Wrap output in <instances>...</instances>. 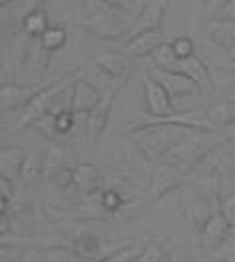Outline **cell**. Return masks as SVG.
I'll return each mask as SVG.
<instances>
[{"instance_id":"6da1fadb","label":"cell","mask_w":235,"mask_h":262,"mask_svg":"<svg viewBox=\"0 0 235 262\" xmlns=\"http://www.w3.org/2000/svg\"><path fill=\"white\" fill-rule=\"evenodd\" d=\"M142 117L146 115L142 114ZM195 131L198 129L175 125V123H160V121H151L146 117L142 123L128 127V137L142 147V151L151 161H164L168 153H171L180 143H184Z\"/></svg>"},{"instance_id":"7a4b0ae2","label":"cell","mask_w":235,"mask_h":262,"mask_svg":"<svg viewBox=\"0 0 235 262\" xmlns=\"http://www.w3.org/2000/svg\"><path fill=\"white\" fill-rule=\"evenodd\" d=\"M80 18H82V26L88 32L104 40H116L124 34L128 36L135 24V18L122 12L114 4V0L108 2L88 0L82 4Z\"/></svg>"},{"instance_id":"3957f363","label":"cell","mask_w":235,"mask_h":262,"mask_svg":"<svg viewBox=\"0 0 235 262\" xmlns=\"http://www.w3.org/2000/svg\"><path fill=\"white\" fill-rule=\"evenodd\" d=\"M78 78L74 76V74H70L68 72L66 76H62L58 82H54L52 85H48L46 90H42L36 98L22 110V114L18 117V123L16 127L18 129H24V127H32L34 121H38L40 117H44V115L52 114V107H54V103H56V98L66 90L68 85H72V83L76 82Z\"/></svg>"},{"instance_id":"277c9868","label":"cell","mask_w":235,"mask_h":262,"mask_svg":"<svg viewBox=\"0 0 235 262\" xmlns=\"http://www.w3.org/2000/svg\"><path fill=\"white\" fill-rule=\"evenodd\" d=\"M182 209H184L185 219L189 221L191 229L200 230L205 227V223L218 213L213 209V199L203 193L202 189H193V187H184L182 191Z\"/></svg>"},{"instance_id":"5b68a950","label":"cell","mask_w":235,"mask_h":262,"mask_svg":"<svg viewBox=\"0 0 235 262\" xmlns=\"http://www.w3.org/2000/svg\"><path fill=\"white\" fill-rule=\"evenodd\" d=\"M68 72L64 74H58L54 78H48V80H40V82L34 83H2L0 88V105L2 110H16V107H26L30 101H32L42 90H46L48 85H52L54 82H58L62 76H66Z\"/></svg>"},{"instance_id":"8992f818","label":"cell","mask_w":235,"mask_h":262,"mask_svg":"<svg viewBox=\"0 0 235 262\" xmlns=\"http://www.w3.org/2000/svg\"><path fill=\"white\" fill-rule=\"evenodd\" d=\"M142 90H144V101H146V114L150 117L164 119V117L175 115L173 101L166 92V88L155 78H151L150 74H146L142 78Z\"/></svg>"},{"instance_id":"52a82bcc","label":"cell","mask_w":235,"mask_h":262,"mask_svg":"<svg viewBox=\"0 0 235 262\" xmlns=\"http://www.w3.org/2000/svg\"><path fill=\"white\" fill-rule=\"evenodd\" d=\"M118 88L112 85L110 92L104 94L102 101L88 114V125H86V141L88 145H96L100 141V137L106 131V125H108V119H110V114H112V105H114V99H116Z\"/></svg>"},{"instance_id":"ba28073f","label":"cell","mask_w":235,"mask_h":262,"mask_svg":"<svg viewBox=\"0 0 235 262\" xmlns=\"http://www.w3.org/2000/svg\"><path fill=\"white\" fill-rule=\"evenodd\" d=\"M150 76L155 78L158 82L166 88V92L169 94L171 101L173 99L185 98V96H195V94H203L200 90L198 83H193L189 78H185L184 74H178V72H166V70H160L155 66H151Z\"/></svg>"},{"instance_id":"9c48e42d","label":"cell","mask_w":235,"mask_h":262,"mask_svg":"<svg viewBox=\"0 0 235 262\" xmlns=\"http://www.w3.org/2000/svg\"><path fill=\"white\" fill-rule=\"evenodd\" d=\"M166 14H168V4H166V2H162V0L146 2V4H144V10L140 12L134 28L126 36V40H132V38L140 36V34L162 30V22H164Z\"/></svg>"},{"instance_id":"30bf717a","label":"cell","mask_w":235,"mask_h":262,"mask_svg":"<svg viewBox=\"0 0 235 262\" xmlns=\"http://www.w3.org/2000/svg\"><path fill=\"white\" fill-rule=\"evenodd\" d=\"M104 98V92L86 80H76L72 88V110L74 114H90Z\"/></svg>"},{"instance_id":"8fae6325","label":"cell","mask_w":235,"mask_h":262,"mask_svg":"<svg viewBox=\"0 0 235 262\" xmlns=\"http://www.w3.org/2000/svg\"><path fill=\"white\" fill-rule=\"evenodd\" d=\"M94 64L100 68L102 72L112 80V83L118 88L128 76V56L122 52H100L94 56Z\"/></svg>"},{"instance_id":"7c38bea8","label":"cell","mask_w":235,"mask_h":262,"mask_svg":"<svg viewBox=\"0 0 235 262\" xmlns=\"http://www.w3.org/2000/svg\"><path fill=\"white\" fill-rule=\"evenodd\" d=\"M166 42L168 40L162 34V30L140 34V36H135L132 40H126L124 54L130 56V58H151V54L160 48V46H164Z\"/></svg>"},{"instance_id":"4fadbf2b","label":"cell","mask_w":235,"mask_h":262,"mask_svg":"<svg viewBox=\"0 0 235 262\" xmlns=\"http://www.w3.org/2000/svg\"><path fill=\"white\" fill-rule=\"evenodd\" d=\"M231 227L225 223V219L221 216L219 213H216L207 223H205V227L200 230V245L207 250V252H211V250H216L229 234H231Z\"/></svg>"},{"instance_id":"5bb4252c","label":"cell","mask_w":235,"mask_h":262,"mask_svg":"<svg viewBox=\"0 0 235 262\" xmlns=\"http://www.w3.org/2000/svg\"><path fill=\"white\" fill-rule=\"evenodd\" d=\"M74 187L78 193L86 196H92L100 193L102 175L100 169L94 163H78L74 167Z\"/></svg>"},{"instance_id":"9a60e30c","label":"cell","mask_w":235,"mask_h":262,"mask_svg":"<svg viewBox=\"0 0 235 262\" xmlns=\"http://www.w3.org/2000/svg\"><path fill=\"white\" fill-rule=\"evenodd\" d=\"M180 177H184V171H180L178 167L162 161V165L155 169V173L151 177V193L153 195H164V193H169V191L182 187Z\"/></svg>"},{"instance_id":"2e32d148","label":"cell","mask_w":235,"mask_h":262,"mask_svg":"<svg viewBox=\"0 0 235 262\" xmlns=\"http://www.w3.org/2000/svg\"><path fill=\"white\" fill-rule=\"evenodd\" d=\"M26 153L20 147H4L0 151V177L14 181L22 177L24 165H26Z\"/></svg>"},{"instance_id":"e0dca14e","label":"cell","mask_w":235,"mask_h":262,"mask_svg":"<svg viewBox=\"0 0 235 262\" xmlns=\"http://www.w3.org/2000/svg\"><path fill=\"white\" fill-rule=\"evenodd\" d=\"M72 254L80 260L86 262H102L104 256H102V241L92 234V232H82L78 234L74 241H72V246H70Z\"/></svg>"},{"instance_id":"ac0fdd59","label":"cell","mask_w":235,"mask_h":262,"mask_svg":"<svg viewBox=\"0 0 235 262\" xmlns=\"http://www.w3.org/2000/svg\"><path fill=\"white\" fill-rule=\"evenodd\" d=\"M207 36L223 52H229L235 44V20H213L207 22Z\"/></svg>"},{"instance_id":"d6986e66","label":"cell","mask_w":235,"mask_h":262,"mask_svg":"<svg viewBox=\"0 0 235 262\" xmlns=\"http://www.w3.org/2000/svg\"><path fill=\"white\" fill-rule=\"evenodd\" d=\"M50 20H48V12L44 10V6H40V8H36L34 12H30L28 16L24 18V22H22V32L28 34L30 38L34 40H40L42 38V34L46 32L48 28H50Z\"/></svg>"},{"instance_id":"ffe728a7","label":"cell","mask_w":235,"mask_h":262,"mask_svg":"<svg viewBox=\"0 0 235 262\" xmlns=\"http://www.w3.org/2000/svg\"><path fill=\"white\" fill-rule=\"evenodd\" d=\"M122 151H124V157H126V161L130 167H134V169H140V171H144V169H150V165L153 163L150 157L142 151V147L132 141L128 135L122 139Z\"/></svg>"},{"instance_id":"44dd1931","label":"cell","mask_w":235,"mask_h":262,"mask_svg":"<svg viewBox=\"0 0 235 262\" xmlns=\"http://www.w3.org/2000/svg\"><path fill=\"white\" fill-rule=\"evenodd\" d=\"M155 68L160 70H166V72H180V58L175 56V52L171 48V42H166L164 46L155 50L150 58Z\"/></svg>"},{"instance_id":"7402d4cb","label":"cell","mask_w":235,"mask_h":262,"mask_svg":"<svg viewBox=\"0 0 235 262\" xmlns=\"http://www.w3.org/2000/svg\"><path fill=\"white\" fill-rule=\"evenodd\" d=\"M68 42V32L66 28H62L60 24H52L46 32L42 34L40 38V44L44 46V50H48L50 54L58 52L60 48H64Z\"/></svg>"},{"instance_id":"603a6c76","label":"cell","mask_w":235,"mask_h":262,"mask_svg":"<svg viewBox=\"0 0 235 262\" xmlns=\"http://www.w3.org/2000/svg\"><path fill=\"white\" fill-rule=\"evenodd\" d=\"M218 213L235 230V191H221L218 199Z\"/></svg>"},{"instance_id":"cb8c5ba5","label":"cell","mask_w":235,"mask_h":262,"mask_svg":"<svg viewBox=\"0 0 235 262\" xmlns=\"http://www.w3.org/2000/svg\"><path fill=\"white\" fill-rule=\"evenodd\" d=\"M70 159V149H68L66 143H60V141H54L50 145V151H48V171L50 169H60V167H68L66 161ZM70 169V167H68Z\"/></svg>"},{"instance_id":"d4e9b609","label":"cell","mask_w":235,"mask_h":262,"mask_svg":"<svg viewBox=\"0 0 235 262\" xmlns=\"http://www.w3.org/2000/svg\"><path fill=\"white\" fill-rule=\"evenodd\" d=\"M171 48L175 52V56L180 58V60H187V58H193L195 56V42H193V38L191 36H187V34H180L178 38H173L171 40Z\"/></svg>"},{"instance_id":"484cf974","label":"cell","mask_w":235,"mask_h":262,"mask_svg":"<svg viewBox=\"0 0 235 262\" xmlns=\"http://www.w3.org/2000/svg\"><path fill=\"white\" fill-rule=\"evenodd\" d=\"M209 254L218 262H235V230H231V234Z\"/></svg>"},{"instance_id":"4316f807","label":"cell","mask_w":235,"mask_h":262,"mask_svg":"<svg viewBox=\"0 0 235 262\" xmlns=\"http://www.w3.org/2000/svg\"><path fill=\"white\" fill-rule=\"evenodd\" d=\"M124 203H126V199L122 196V191H118V189H106V191H102L100 207L104 211L116 213V211H120L124 207Z\"/></svg>"},{"instance_id":"83f0119b","label":"cell","mask_w":235,"mask_h":262,"mask_svg":"<svg viewBox=\"0 0 235 262\" xmlns=\"http://www.w3.org/2000/svg\"><path fill=\"white\" fill-rule=\"evenodd\" d=\"M135 262H169V258L166 250H164V246L153 241V243H146L142 254L138 256Z\"/></svg>"},{"instance_id":"f1b7e54d","label":"cell","mask_w":235,"mask_h":262,"mask_svg":"<svg viewBox=\"0 0 235 262\" xmlns=\"http://www.w3.org/2000/svg\"><path fill=\"white\" fill-rule=\"evenodd\" d=\"M48 181L56 189H68L70 185H74V169H68V167L50 169L48 171Z\"/></svg>"},{"instance_id":"f546056e","label":"cell","mask_w":235,"mask_h":262,"mask_svg":"<svg viewBox=\"0 0 235 262\" xmlns=\"http://www.w3.org/2000/svg\"><path fill=\"white\" fill-rule=\"evenodd\" d=\"M36 131H40L44 137H48V139H52V141H56L60 135H58V131H56V115H44V117H40L38 121H34L32 125Z\"/></svg>"},{"instance_id":"4dcf8cb0","label":"cell","mask_w":235,"mask_h":262,"mask_svg":"<svg viewBox=\"0 0 235 262\" xmlns=\"http://www.w3.org/2000/svg\"><path fill=\"white\" fill-rule=\"evenodd\" d=\"M74 129H76V115H74V112L56 115V131H58L60 137H66Z\"/></svg>"},{"instance_id":"1f68e13d","label":"cell","mask_w":235,"mask_h":262,"mask_svg":"<svg viewBox=\"0 0 235 262\" xmlns=\"http://www.w3.org/2000/svg\"><path fill=\"white\" fill-rule=\"evenodd\" d=\"M40 169H42L40 159L36 155H28L26 157V165H24V171H22V179L26 181V183H32L34 179H38Z\"/></svg>"},{"instance_id":"d6a6232c","label":"cell","mask_w":235,"mask_h":262,"mask_svg":"<svg viewBox=\"0 0 235 262\" xmlns=\"http://www.w3.org/2000/svg\"><path fill=\"white\" fill-rule=\"evenodd\" d=\"M44 262H72V250L62 246L48 248L44 250Z\"/></svg>"},{"instance_id":"836d02e7","label":"cell","mask_w":235,"mask_h":262,"mask_svg":"<svg viewBox=\"0 0 235 262\" xmlns=\"http://www.w3.org/2000/svg\"><path fill=\"white\" fill-rule=\"evenodd\" d=\"M24 248H20L16 245H10V243H2V262H18L24 256Z\"/></svg>"},{"instance_id":"e575fe53","label":"cell","mask_w":235,"mask_h":262,"mask_svg":"<svg viewBox=\"0 0 235 262\" xmlns=\"http://www.w3.org/2000/svg\"><path fill=\"white\" fill-rule=\"evenodd\" d=\"M218 133L221 135V137H223V141H225L227 145H231V147L235 149V121L227 123L225 127H221Z\"/></svg>"},{"instance_id":"d590c367","label":"cell","mask_w":235,"mask_h":262,"mask_svg":"<svg viewBox=\"0 0 235 262\" xmlns=\"http://www.w3.org/2000/svg\"><path fill=\"white\" fill-rule=\"evenodd\" d=\"M18 262H44V250H38V248H28L24 252V256Z\"/></svg>"},{"instance_id":"8d00e7d4","label":"cell","mask_w":235,"mask_h":262,"mask_svg":"<svg viewBox=\"0 0 235 262\" xmlns=\"http://www.w3.org/2000/svg\"><path fill=\"white\" fill-rule=\"evenodd\" d=\"M0 193H2V199L10 203V199L14 196V191H12V181L8 179H2L0 177Z\"/></svg>"},{"instance_id":"74e56055","label":"cell","mask_w":235,"mask_h":262,"mask_svg":"<svg viewBox=\"0 0 235 262\" xmlns=\"http://www.w3.org/2000/svg\"><path fill=\"white\" fill-rule=\"evenodd\" d=\"M223 101H227V103H235V88L227 94V96H225V98H223Z\"/></svg>"},{"instance_id":"f35d334b","label":"cell","mask_w":235,"mask_h":262,"mask_svg":"<svg viewBox=\"0 0 235 262\" xmlns=\"http://www.w3.org/2000/svg\"><path fill=\"white\" fill-rule=\"evenodd\" d=\"M229 66H231V68L235 70V62H229Z\"/></svg>"}]
</instances>
